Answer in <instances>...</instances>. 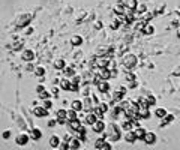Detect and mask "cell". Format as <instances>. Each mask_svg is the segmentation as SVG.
<instances>
[{"instance_id": "cell-1", "label": "cell", "mask_w": 180, "mask_h": 150, "mask_svg": "<svg viewBox=\"0 0 180 150\" xmlns=\"http://www.w3.org/2000/svg\"><path fill=\"white\" fill-rule=\"evenodd\" d=\"M110 128H111V129H110V132H108L110 140H113V141L120 140V129H119L116 125H113V126H110Z\"/></svg>"}, {"instance_id": "cell-2", "label": "cell", "mask_w": 180, "mask_h": 150, "mask_svg": "<svg viewBox=\"0 0 180 150\" xmlns=\"http://www.w3.org/2000/svg\"><path fill=\"white\" fill-rule=\"evenodd\" d=\"M135 63H137V59H135V56H132V54H128V56L125 57V66H126L128 69H131Z\"/></svg>"}, {"instance_id": "cell-3", "label": "cell", "mask_w": 180, "mask_h": 150, "mask_svg": "<svg viewBox=\"0 0 180 150\" xmlns=\"http://www.w3.org/2000/svg\"><path fill=\"white\" fill-rule=\"evenodd\" d=\"M33 114L36 117H47L48 116V110H45L44 107H35L33 108Z\"/></svg>"}, {"instance_id": "cell-4", "label": "cell", "mask_w": 180, "mask_h": 150, "mask_svg": "<svg viewBox=\"0 0 180 150\" xmlns=\"http://www.w3.org/2000/svg\"><path fill=\"white\" fill-rule=\"evenodd\" d=\"M30 20H32V15H30V14L23 15V17L20 18V21H18V27H24L26 24H29V23H30Z\"/></svg>"}, {"instance_id": "cell-5", "label": "cell", "mask_w": 180, "mask_h": 150, "mask_svg": "<svg viewBox=\"0 0 180 150\" xmlns=\"http://www.w3.org/2000/svg\"><path fill=\"white\" fill-rule=\"evenodd\" d=\"M144 143H147V144H153L155 141H156V135L153 134V132H146V135H144V140H143Z\"/></svg>"}, {"instance_id": "cell-6", "label": "cell", "mask_w": 180, "mask_h": 150, "mask_svg": "<svg viewBox=\"0 0 180 150\" xmlns=\"http://www.w3.org/2000/svg\"><path fill=\"white\" fill-rule=\"evenodd\" d=\"M29 138H30L29 135L21 134V135H18V137H17V140H15V141H17V144H20V146H26V144L29 143Z\"/></svg>"}, {"instance_id": "cell-7", "label": "cell", "mask_w": 180, "mask_h": 150, "mask_svg": "<svg viewBox=\"0 0 180 150\" xmlns=\"http://www.w3.org/2000/svg\"><path fill=\"white\" fill-rule=\"evenodd\" d=\"M23 60H26V62H32L33 60V57H35V53L32 51V50H26V51H23Z\"/></svg>"}, {"instance_id": "cell-8", "label": "cell", "mask_w": 180, "mask_h": 150, "mask_svg": "<svg viewBox=\"0 0 180 150\" xmlns=\"http://www.w3.org/2000/svg\"><path fill=\"white\" fill-rule=\"evenodd\" d=\"M41 137H42V132H41L39 128H33L30 131V138L32 140H41Z\"/></svg>"}, {"instance_id": "cell-9", "label": "cell", "mask_w": 180, "mask_h": 150, "mask_svg": "<svg viewBox=\"0 0 180 150\" xmlns=\"http://www.w3.org/2000/svg\"><path fill=\"white\" fill-rule=\"evenodd\" d=\"M96 122H98V116H96L95 112H89V114L86 116V123H87V125H92V126H93Z\"/></svg>"}, {"instance_id": "cell-10", "label": "cell", "mask_w": 180, "mask_h": 150, "mask_svg": "<svg viewBox=\"0 0 180 150\" xmlns=\"http://www.w3.org/2000/svg\"><path fill=\"white\" fill-rule=\"evenodd\" d=\"M93 131L95 132H104L105 131V123L102 120H98L95 125H93Z\"/></svg>"}, {"instance_id": "cell-11", "label": "cell", "mask_w": 180, "mask_h": 150, "mask_svg": "<svg viewBox=\"0 0 180 150\" xmlns=\"http://www.w3.org/2000/svg\"><path fill=\"white\" fill-rule=\"evenodd\" d=\"M146 129H143V128H135V131H134V134H135V137H137V140H144V135H146Z\"/></svg>"}, {"instance_id": "cell-12", "label": "cell", "mask_w": 180, "mask_h": 150, "mask_svg": "<svg viewBox=\"0 0 180 150\" xmlns=\"http://www.w3.org/2000/svg\"><path fill=\"white\" fill-rule=\"evenodd\" d=\"M110 75H111V72L108 71V68H101V71H99V77L102 78V81H107V80L110 78Z\"/></svg>"}, {"instance_id": "cell-13", "label": "cell", "mask_w": 180, "mask_h": 150, "mask_svg": "<svg viewBox=\"0 0 180 150\" xmlns=\"http://www.w3.org/2000/svg\"><path fill=\"white\" fill-rule=\"evenodd\" d=\"M71 110H74V111H81L83 110V102L81 101H72V104H71Z\"/></svg>"}, {"instance_id": "cell-14", "label": "cell", "mask_w": 180, "mask_h": 150, "mask_svg": "<svg viewBox=\"0 0 180 150\" xmlns=\"http://www.w3.org/2000/svg\"><path fill=\"white\" fill-rule=\"evenodd\" d=\"M98 89H99L102 93H107V92L110 90V84H108L107 81H101V83L98 84Z\"/></svg>"}, {"instance_id": "cell-15", "label": "cell", "mask_w": 180, "mask_h": 150, "mask_svg": "<svg viewBox=\"0 0 180 150\" xmlns=\"http://www.w3.org/2000/svg\"><path fill=\"white\" fill-rule=\"evenodd\" d=\"M150 112H149V108H138V117L141 119H149Z\"/></svg>"}, {"instance_id": "cell-16", "label": "cell", "mask_w": 180, "mask_h": 150, "mask_svg": "<svg viewBox=\"0 0 180 150\" xmlns=\"http://www.w3.org/2000/svg\"><path fill=\"white\" fill-rule=\"evenodd\" d=\"M69 126H71V129H74V131H80V129H81V123H80V120H78V119H77V120L69 122Z\"/></svg>"}, {"instance_id": "cell-17", "label": "cell", "mask_w": 180, "mask_h": 150, "mask_svg": "<svg viewBox=\"0 0 180 150\" xmlns=\"http://www.w3.org/2000/svg\"><path fill=\"white\" fill-rule=\"evenodd\" d=\"M50 146H51V147H54V149H56V147H59V146H60V138H59L57 135L51 137V140H50Z\"/></svg>"}, {"instance_id": "cell-18", "label": "cell", "mask_w": 180, "mask_h": 150, "mask_svg": "<svg viewBox=\"0 0 180 150\" xmlns=\"http://www.w3.org/2000/svg\"><path fill=\"white\" fill-rule=\"evenodd\" d=\"M125 140H126L128 143H134L135 140H137V137H135L134 131H128V132H126V135H125Z\"/></svg>"}, {"instance_id": "cell-19", "label": "cell", "mask_w": 180, "mask_h": 150, "mask_svg": "<svg viewBox=\"0 0 180 150\" xmlns=\"http://www.w3.org/2000/svg\"><path fill=\"white\" fill-rule=\"evenodd\" d=\"M38 93H39V98L41 99H50V93L48 92H45L44 90V87H38Z\"/></svg>"}, {"instance_id": "cell-20", "label": "cell", "mask_w": 180, "mask_h": 150, "mask_svg": "<svg viewBox=\"0 0 180 150\" xmlns=\"http://www.w3.org/2000/svg\"><path fill=\"white\" fill-rule=\"evenodd\" d=\"M71 44H72V45H75V47H78V45H81V44H83V38H81V36H72V39H71Z\"/></svg>"}, {"instance_id": "cell-21", "label": "cell", "mask_w": 180, "mask_h": 150, "mask_svg": "<svg viewBox=\"0 0 180 150\" xmlns=\"http://www.w3.org/2000/svg\"><path fill=\"white\" fill-rule=\"evenodd\" d=\"M77 119H78V112L74 111V110H69V111H68V120H69V122L77 120Z\"/></svg>"}, {"instance_id": "cell-22", "label": "cell", "mask_w": 180, "mask_h": 150, "mask_svg": "<svg viewBox=\"0 0 180 150\" xmlns=\"http://www.w3.org/2000/svg\"><path fill=\"white\" fill-rule=\"evenodd\" d=\"M155 116L159 117V119H164V117L167 116V110H165V108H158V110L155 111Z\"/></svg>"}, {"instance_id": "cell-23", "label": "cell", "mask_w": 180, "mask_h": 150, "mask_svg": "<svg viewBox=\"0 0 180 150\" xmlns=\"http://www.w3.org/2000/svg\"><path fill=\"white\" fill-rule=\"evenodd\" d=\"M60 87H62L63 90H71V80H63V81L60 83Z\"/></svg>"}, {"instance_id": "cell-24", "label": "cell", "mask_w": 180, "mask_h": 150, "mask_svg": "<svg viewBox=\"0 0 180 150\" xmlns=\"http://www.w3.org/2000/svg\"><path fill=\"white\" fill-rule=\"evenodd\" d=\"M174 120V116H171V114H167L164 119H162V125H168V123H171Z\"/></svg>"}, {"instance_id": "cell-25", "label": "cell", "mask_w": 180, "mask_h": 150, "mask_svg": "<svg viewBox=\"0 0 180 150\" xmlns=\"http://www.w3.org/2000/svg\"><path fill=\"white\" fill-rule=\"evenodd\" d=\"M104 143H105V138H98V140L95 141V147L99 150L102 146H104Z\"/></svg>"}, {"instance_id": "cell-26", "label": "cell", "mask_w": 180, "mask_h": 150, "mask_svg": "<svg viewBox=\"0 0 180 150\" xmlns=\"http://www.w3.org/2000/svg\"><path fill=\"white\" fill-rule=\"evenodd\" d=\"M54 66H56L57 69H63V68H65V62H63L62 59H59V60L54 62Z\"/></svg>"}, {"instance_id": "cell-27", "label": "cell", "mask_w": 180, "mask_h": 150, "mask_svg": "<svg viewBox=\"0 0 180 150\" xmlns=\"http://www.w3.org/2000/svg\"><path fill=\"white\" fill-rule=\"evenodd\" d=\"M93 112H95V114L98 116V119H101V120H102V117H104V111H102V110H101L99 107H96V108L93 110Z\"/></svg>"}, {"instance_id": "cell-28", "label": "cell", "mask_w": 180, "mask_h": 150, "mask_svg": "<svg viewBox=\"0 0 180 150\" xmlns=\"http://www.w3.org/2000/svg\"><path fill=\"white\" fill-rule=\"evenodd\" d=\"M42 107H44L45 110H50V108L53 107V102H51L50 99H45L44 102H42Z\"/></svg>"}, {"instance_id": "cell-29", "label": "cell", "mask_w": 180, "mask_h": 150, "mask_svg": "<svg viewBox=\"0 0 180 150\" xmlns=\"http://www.w3.org/2000/svg\"><path fill=\"white\" fill-rule=\"evenodd\" d=\"M69 143L68 141H63V143H60V146H59V150H69Z\"/></svg>"}, {"instance_id": "cell-30", "label": "cell", "mask_w": 180, "mask_h": 150, "mask_svg": "<svg viewBox=\"0 0 180 150\" xmlns=\"http://www.w3.org/2000/svg\"><path fill=\"white\" fill-rule=\"evenodd\" d=\"M128 8L135 9V8H137V0H128Z\"/></svg>"}, {"instance_id": "cell-31", "label": "cell", "mask_w": 180, "mask_h": 150, "mask_svg": "<svg viewBox=\"0 0 180 150\" xmlns=\"http://www.w3.org/2000/svg\"><path fill=\"white\" fill-rule=\"evenodd\" d=\"M153 30H155L153 26H146V27H144V33H147V35H149V33H153Z\"/></svg>"}, {"instance_id": "cell-32", "label": "cell", "mask_w": 180, "mask_h": 150, "mask_svg": "<svg viewBox=\"0 0 180 150\" xmlns=\"http://www.w3.org/2000/svg\"><path fill=\"white\" fill-rule=\"evenodd\" d=\"M99 150H111V144L105 141V143H104V146H102V147H101Z\"/></svg>"}, {"instance_id": "cell-33", "label": "cell", "mask_w": 180, "mask_h": 150, "mask_svg": "<svg viewBox=\"0 0 180 150\" xmlns=\"http://www.w3.org/2000/svg\"><path fill=\"white\" fill-rule=\"evenodd\" d=\"M35 72H36V75H39V77H41V75L45 74V69H44V68H36V71H35Z\"/></svg>"}, {"instance_id": "cell-34", "label": "cell", "mask_w": 180, "mask_h": 150, "mask_svg": "<svg viewBox=\"0 0 180 150\" xmlns=\"http://www.w3.org/2000/svg\"><path fill=\"white\" fill-rule=\"evenodd\" d=\"M65 74H66V75H72V74H74V69H72V68H68V69H65Z\"/></svg>"}, {"instance_id": "cell-35", "label": "cell", "mask_w": 180, "mask_h": 150, "mask_svg": "<svg viewBox=\"0 0 180 150\" xmlns=\"http://www.w3.org/2000/svg\"><path fill=\"white\" fill-rule=\"evenodd\" d=\"M147 101H149V104H150V105H153V104H155V98H153V96H149V98H147Z\"/></svg>"}, {"instance_id": "cell-36", "label": "cell", "mask_w": 180, "mask_h": 150, "mask_svg": "<svg viewBox=\"0 0 180 150\" xmlns=\"http://www.w3.org/2000/svg\"><path fill=\"white\" fill-rule=\"evenodd\" d=\"M99 108H101V110H102V111H104V112H105V111H107V110H108V107H107L105 104H101V105H99Z\"/></svg>"}, {"instance_id": "cell-37", "label": "cell", "mask_w": 180, "mask_h": 150, "mask_svg": "<svg viewBox=\"0 0 180 150\" xmlns=\"http://www.w3.org/2000/svg\"><path fill=\"white\" fill-rule=\"evenodd\" d=\"M9 137H11V132L9 131H5L3 132V138H9Z\"/></svg>"}, {"instance_id": "cell-38", "label": "cell", "mask_w": 180, "mask_h": 150, "mask_svg": "<svg viewBox=\"0 0 180 150\" xmlns=\"http://www.w3.org/2000/svg\"><path fill=\"white\" fill-rule=\"evenodd\" d=\"M173 74H174V75H180V66H177V69H176V71H173Z\"/></svg>"}, {"instance_id": "cell-39", "label": "cell", "mask_w": 180, "mask_h": 150, "mask_svg": "<svg viewBox=\"0 0 180 150\" xmlns=\"http://www.w3.org/2000/svg\"><path fill=\"white\" fill-rule=\"evenodd\" d=\"M56 123H57V120H50V122H48V125H50V126H54Z\"/></svg>"}, {"instance_id": "cell-40", "label": "cell", "mask_w": 180, "mask_h": 150, "mask_svg": "<svg viewBox=\"0 0 180 150\" xmlns=\"http://www.w3.org/2000/svg\"><path fill=\"white\" fill-rule=\"evenodd\" d=\"M51 95H54V96H57V89H56V87H54V89L51 90Z\"/></svg>"}, {"instance_id": "cell-41", "label": "cell", "mask_w": 180, "mask_h": 150, "mask_svg": "<svg viewBox=\"0 0 180 150\" xmlns=\"http://www.w3.org/2000/svg\"><path fill=\"white\" fill-rule=\"evenodd\" d=\"M177 35H179V38H180V27H179V30H177Z\"/></svg>"}, {"instance_id": "cell-42", "label": "cell", "mask_w": 180, "mask_h": 150, "mask_svg": "<svg viewBox=\"0 0 180 150\" xmlns=\"http://www.w3.org/2000/svg\"><path fill=\"white\" fill-rule=\"evenodd\" d=\"M69 150H75V149H69Z\"/></svg>"}]
</instances>
